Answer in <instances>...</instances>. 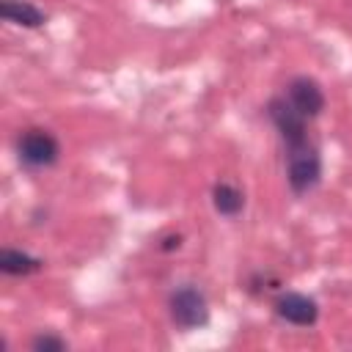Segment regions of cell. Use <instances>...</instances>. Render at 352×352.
Returning <instances> with one entry per match:
<instances>
[{"label":"cell","instance_id":"obj_1","mask_svg":"<svg viewBox=\"0 0 352 352\" xmlns=\"http://www.w3.org/2000/svg\"><path fill=\"white\" fill-rule=\"evenodd\" d=\"M286 182L294 195H305L322 182V157L311 140L286 148Z\"/></svg>","mask_w":352,"mask_h":352},{"label":"cell","instance_id":"obj_2","mask_svg":"<svg viewBox=\"0 0 352 352\" xmlns=\"http://www.w3.org/2000/svg\"><path fill=\"white\" fill-rule=\"evenodd\" d=\"M168 311H170V319L184 330H195L209 322V302L204 292L195 286H179L168 297Z\"/></svg>","mask_w":352,"mask_h":352},{"label":"cell","instance_id":"obj_3","mask_svg":"<svg viewBox=\"0 0 352 352\" xmlns=\"http://www.w3.org/2000/svg\"><path fill=\"white\" fill-rule=\"evenodd\" d=\"M16 154H19V162H25L28 168H50L60 157V143L52 132L33 126L19 135Z\"/></svg>","mask_w":352,"mask_h":352},{"label":"cell","instance_id":"obj_4","mask_svg":"<svg viewBox=\"0 0 352 352\" xmlns=\"http://www.w3.org/2000/svg\"><path fill=\"white\" fill-rule=\"evenodd\" d=\"M267 116L270 121L275 124L283 146H300L308 140V126H305V118L292 107V102L286 96H272L267 102Z\"/></svg>","mask_w":352,"mask_h":352},{"label":"cell","instance_id":"obj_5","mask_svg":"<svg viewBox=\"0 0 352 352\" xmlns=\"http://www.w3.org/2000/svg\"><path fill=\"white\" fill-rule=\"evenodd\" d=\"M286 99L292 102V107H294L305 121L316 118V116L324 110V91H322V85H319L314 77H308V74H300V77H294V80L289 82Z\"/></svg>","mask_w":352,"mask_h":352},{"label":"cell","instance_id":"obj_6","mask_svg":"<svg viewBox=\"0 0 352 352\" xmlns=\"http://www.w3.org/2000/svg\"><path fill=\"white\" fill-rule=\"evenodd\" d=\"M275 314L289 322V324H297V327H311L316 324L319 319V305L314 297L302 294V292H283L278 294L275 300Z\"/></svg>","mask_w":352,"mask_h":352},{"label":"cell","instance_id":"obj_7","mask_svg":"<svg viewBox=\"0 0 352 352\" xmlns=\"http://www.w3.org/2000/svg\"><path fill=\"white\" fill-rule=\"evenodd\" d=\"M0 16L19 28H41L47 22V14L28 0H0Z\"/></svg>","mask_w":352,"mask_h":352},{"label":"cell","instance_id":"obj_8","mask_svg":"<svg viewBox=\"0 0 352 352\" xmlns=\"http://www.w3.org/2000/svg\"><path fill=\"white\" fill-rule=\"evenodd\" d=\"M0 270L11 278H28V275L44 270V258H36V256L16 250V248H3L0 250Z\"/></svg>","mask_w":352,"mask_h":352},{"label":"cell","instance_id":"obj_9","mask_svg":"<svg viewBox=\"0 0 352 352\" xmlns=\"http://www.w3.org/2000/svg\"><path fill=\"white\" fill-rule=\"evenodd\" d=\"M212 206H214V212L223 214V217H236V214L245 209V195H242L234 184L217 182V184L212 187Z\"/></svg>","mask_w":352,"mask_h":352},{"label":"cell","instance_id":"obj_10","mask_svg":"<svg viewBox=\"0 0 352 352\" xmlns=\"http://www.w3.org/2000/svg\"><path fill=\"white\" fill-rule=\"evenodd\" d=\"M30 349H36V352H63V349H69V344H66L60 336L38 333V336L30 341Z\"/></svg>","mask_w":352,"mask_h":352},{"label":"cell","instance_id":"obj_11","mask_svg":"<svg viewBox=\"0 0 352 352\" xmlns=\"http://www.w3.org/2000/svg\"><path fill=\"white\" fill-rule=\"evenodd\" d=\"M179 245H182V236H179V234H170V236H165V239H162L160 250L170 253V250H179Z\"/></svg>","mask_w":352,"mask_h":352}]
</instances>
